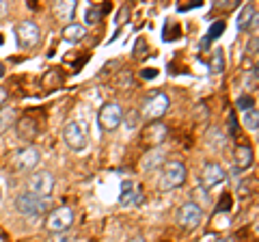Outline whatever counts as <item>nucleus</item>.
I'll return each mask as SVG.
<instances>
[{
	"label": "nucleus",
	"instance_id": "nucleus-24",
	"mask_svg": "<svg viewBox=\"0 0 259 242\" xmlns=\"http://www.w3.org/2000/svg\"><path fill=\"white\" fill-rule=\"evenodd\" d=\"M244 126H246V130L257 132V128H259V110L257 108H250L244 112Z\"/></svg>",
	"mask_w": 259,
	"mask_h": 242
},
{
	"label": "nucleus",
	"instance_id": "nucleus-28",
	"mask_svg": "<svg viewBox=\"0 0 259 242\" xmlns=\"http://www.w3.org/2000/svg\"><path fill=\"white\" fill-rule=\"evenodd\" d=\"M139 121H141L139 112H127V117H125V128H127V130H136V128H139Z\"/></svg>",
	"mask_w": 259,
	"mask_h": 242
},
{
	"label": "nucleus",
	"instance_id": "nucleus-19",
	"mask_svg": "<svg viewBox=\"0 0 259 242\" xmlns=\"http://www.w3.org/2000/svg\"><path fill=\"white\" fill-rule=\"evenodd\" d=\"M13 124H15V108L0 106V134H5Z\"/></svg>",
	"mask_w": 259,
	"mask_h": 242
},
{
	"label": "nucleus",
	"instance_id": "nucleus-26",
	"mask_svg": "<svg viewBox=\"0 0 259 242\" xmlns=\"http://www.w3.org/2000/svg\"><path fill=\"white\" fill-rule=\"evenodd\" d=\"M236 108L242 110V112H246L250 108H255V100L250 98V95H240V98L236 100Z\"/></svg>",
	"mask_w": 259,
	"mask_h": 242
},
{
	"label": "nucleus",
	"instance_id": "nucleus-23",
	"mask_svg": "<svg viewBox=\"0 0 259 242\" xmlns=\"http://www.w3.org/2000/svg\"><path fill=\"white\" fill-rule=\"evenodd\" d=\"M162 35H164L166 42H173V39H177V37L182 35V26H180L177 22L168 20V22L164 24V30H162Z\"/></svg>",
	"mask_w": 259,
	"mask_h": 242
},
{
	"label": "nucleus",
	"instance_id": "nucleus-6",
	"mask_svg": "<svg viewBox=\"0 0 259 242\" xmlns=\"http://www.w3.org/2000/svg\"><path fill=\"white\" fill-rule=\"evenodd\" d=\"M121 121H123V110H121V106L117 102H106L100 108V112H97V124H100V128L104 132L117 130Z\"/></svg>",
	"mask_w": 259,
	"mask_h": 242
},
{
	"label": "nucleus",
	"instance_id": "nucleus-12",
	"mask_svg": "<svg viewBox=\"0 0 259 242\" xmlns=\"http://www.w3.org/2000/svg\"><path fill=\"white\" fill-rule=\"evenodd\" d=\"M166 134H168V128L166 124H160V121H151L147 124V128L143 130V141L149 143V145H162L166 141Z\"/></svg>",
	"mask_w": 259,
	"mask_h": 242
},
{
	"label": "nucleus",
	"instance_id": "nucleus-39",
	"mask_svg": "<svg viewBox=\"0 0 259 242\" xmlns=\"http://www.w3.org/2000/svg\"><path fill=\"white\" fill-rule=\"evenodd\" d=\"M0 46H3V35H0Z\"/></svg>",
	"mask_w": 259,
	"mask_h": 242
},
{
	"label": "nucleus",
	"instance_id": "nucleus-14",
	"mask_svg": "<svg viewBox=\"0 0 259 242\" xmlns=\"http://www.w3.org/2000/svg\"><path fill=\"white\" fill-rule=\"evenodd\" d=\"M238 30H250L257 26V7L253 3H248L242 7V11L238 15Z\"/></svg>",
	"mask_w": 259,
	"mask_h": 242
},
{
	"label": "nucleus",
	"instance_id": "nucleus-25",
	"mask_svg": "<svg viewBox=\"0 0 259 242\" xmlns=\"http://www.w3.org/2000/svg\"><path fill=\"white\" fill-rule=\"evenodd\" d=\"M102 9L100 7H95V5H91V7H87V11H84V20H87V24H97L102 20Z\"/></svg>",
	"mask_w": 259,
	"mask_h": 242
},
{
	"label": "nucleus",
	"instance_id": "nucleus-13",
	"mask_svg": "<svg viewBox=\"0 0 259 242\" xmlns=\"http://www.w3.org/2000/svg\"><path fill=\"white\" fill-rule=\"evenodd\" d=\"M255 163V154L253 149L248 147V145H238L236 151H233V165H236V169H240V171H246V169H250Z\"/></svg>",
	"mask_w": 259,
	"mask_h": 242
},
{
	"label": "nucleus",
	"instance_id": "nucleus-17",
	"mask_svg": "<svg viewBox=\"0 0 259 242\" xmlns=\"http://www.w3.org/2000/svg\"><path fill=\"white\" fill-rule=\"evenodd\" d=\"M84 37H87V28L82 26V24H78V22H71V24H67V26L63 28V39L65 42L76 44V42H82Z\"/></svg>",
	"mask_w": 259,
	"mask_h": 242
},
{
	"label": "nucleus",
	"instance_id": "nucleus-11",
	"mask_svg": "<svg viewBox=\"0 0 259 242\" xmlns=\"http://www.w3.org/2000/svg\"><path fill=\"white\" fill-rule=\"evenodd\" d=\"M39 160H41V151L32 147V145H26V147L15 154V167L20 171H30V169H35L39 165Z\"/></svg>",
	"mask_w": 259,
	"mask_h": 242
},
{
	"label": "nucleus",
	"instance_id": "nucleus-34",
	"mask_svg": "<svg viewBox=\"0 0 259 242\" xmlns=\"http://www.w3.org/2000/svg\"><path fill=\"white\" fill-rule=\"evenodd\" d=\"M125 242H147V240H145L143 236H136V238H130V240H125Z\"/></svg>",
	"mask_w": 259,
	"mask_h": 242
},
{
	"label": "nucleus",
	"instance_id": "nucleus-38",
	"mask_svg": "<svg viewBox=\"0 0 259 242\" xmlns=\"http://www.w3.org/2000/svg\"><path fill=\"white\" fill-rule=\"evenodd\" d=\"M216 242H236L233 238H221V240H216Z\"/></svg>",
	"mask_w": 259,
	"mask_h": 242
},
{
	"label": "nucleus",
	"instance_id": "nucleus-31",
	"mask_svg": "<svg viewBox=\"0 0 259 242\" xmlns=\"http://www.w3.org/2000/svg\"><path fill=\"white\" fill-rule=\"evenodd\" d=\"M141 76L145 80H153V78H158V69L156 67H145V69H141Z\"/></svg>",
	"mask_w": 259,
	"mask_h": 242
},
{
	"label": "nucleus",
	"instance_id": "nucleus-27",
	"mask_svg": "<svg viewBox=\"0 0 259 242\" xmlns=\"http://www.w3.org/2000/svg\"><path fill=\"white\" fill-rule=\"evenodd\" d=\"M147 50H149V48H147V42H145L143 37L136 39V46H134V56H136V59H143V56L147 54Z\"/></svg>",
	"mask_w": 259,
	"mask_h": 242
},
{
	"label": "nucleus",
	"instance_id": "nucleus-21",
	"mask_svg": "<svg viewBox=\"0 0 259 242\" xmlns=\"http://www.w3.org/2000/svg\"><path fill=\"white\" fill-rule=\"evenodd\" d=\"M35 134H37V124L32 119H22L18 124V136H20V139L30 141Z\"/></svg>",
	"mask_w": 259,
	"mask_h": 242
},
{
	"label": "nucleus",
	"instance_id": "nucleus-32",
	"mask_svg": "<svg viewBox=\"0 0 259 242\" xmlns=\"http://www.w3.org/2000/svg\"><path fill=\"white\" fill-rule=\"evenodd\" d=\"M229 134H236V130H238V119H236V115H229Z\"/></svg>",
	"mask_w": 259,
	"mask_h": 242
},
{
	"label": "nucleus",
	"instance_id": "nucleus-20",
	"mask_svg": "<svg viewBox=\"0 0 259 242\" xmlns=\"http://www.w3.org/2000/svg\"><path fill=\"white\" fill-rule=\"evenodd\" d=\"M74 11H76V3L74 0H67V3H56L54 5V15L59 20H71V15H74Z\"/></svg>",
	"mask_w": 259,
	"mask_h": 242
},
{
	"label": "nucleus",
	"instance_id": "nucleus-30",
	"mask_svg": "<svg viewBox=\"0 0 259 242\" xmlns=\"http://www.w3.org/2000/svg\"><path fill=\"white\" fill-rule=\"evenodd\" d=\"M201 5H203V3H201V0H192V3H188V5H177V11H180V13H186V11L199 9Z\"/></svg>",
	"mask_w": 259,
	"mask_h": 242
},
{
	"label": "nucleus",
	"instance_id": "nucleus-9",
	"mask_svg": "<svg viewBox=\"0 0 259 242\" xmlns=\"http://www.w3.org/2000/svg\"><path fill=\"white\" fill-rule=\"evenodd\" d=\"M203 219V208L194 201H186V204L177 210V221H180L182 227L186 229H194Z\"/></svg>",
	"mask_w": 259,
	"mask_h": 242
},
{
	"label": "nucleus",
	"instance_id": "nucleus-1",
	"mask_svg": "<svg viewBox=\"0 0 259 242\" xmlns=\"http://www.w3.org/2000/svg\"><path fill=\"white\" fill-rule=\"evenodd\" d=\"M171 108V98L164 91H153L147 100L143 102V110L139 112L141 119L147 121H160L166 115V110Z\"/></svg>",
	"mask_w": 259,
	"mask_h": 242
},
{
	"label": "nucleus",
	"instance_id": "nucleus-29",
	"mask_svg": "<svg viewBox=\"0 0 259 242\" xmlns=\"http://www.w3.org/2000/svg\"><path fill=\"white\" fill-rule=\"evenodd\" d=\"M229 206H231V195H229V192H225V195L221 197V201H218L216 210H218V212H227V210H229Z\"/></svg>",
	"mask_w": 259,
	"mask_h": 242
},
{
	"label": "nucleus",
	"instance_id": "nucleus-22",
	"mask_svg": "<svg viewBox=\"0 0 259 242\" xmlns=\"http://www.w3.org/2000/svg\"><path fill=\"white\" fill-rule=\"evenodd\" d=\"M209 71H212V74H223L225 71V52H223V48H216L214 50L212 59H209Z\"/></svg>",
	"mask_w": 259,
	"mask_h": 242
},
{
	"label": "nucleus",
	"instance_id": "nucleus-36",
	"mask_svg": "<svg viewBox=\"0 0 259 242\" xmlns=\"http://www.w3.org/2000/svg\"><path fill=\"white\" fill-rule=\"evenodd\" d=\"M7 13V3H0V18Z\"/></svg>",
	"mask_w": 259,
	"mask_h": 242
},
{
	"label": "nucleus",
	"instance_id": "nucleus-40",
	"mask_svg": "<svg viewBox=\"0 0 259 242\" xmlns=\"http://www.w3.org/2000/svg\"><path fill=\"white\" fill-rule=\"evenodd\" d=\"M0 199H3V188H0Z\"/></svg>",
	"mask_w": 259,
	"mask_h": 242
},
{
	"label": "nucleus",
	"instance_id": "nucleus-3",
	"mask_svg": "<svg viewBox=\"0 0 259 242\" xmlns=\"http://www.w3.org/2000/svg\"><path fill=\"white\" fill-rule=\"evenodd\" d=\"M74 225V210H71L69 206H59V208H54L50 216H48V221H46V229L50 231V233H65V231H69V227Z\"/></svg>",
	"mask_w": 259,
	"mask_h": 242
},
{
	"label": "nucleus",
	"instance_id": "nucleus-18",
	"mask_svg": "<svg viewBox=\"0 0 259 242\" xmlns=\"http://www.w3.org/2000/svg\"><path fill=\"white\" fill-rule=\"evenodd\" d=\"M225 22L223 20H218V22H214L212 26H209V30L205 33V37H203V42H201V50H205V48H209V44L212 42H216L218 37H221L223 33H225Z\"/></svg>",
	"mask_w": 259,
	"mask_h": 242
},
{
	"label": "nucleus",
	"instance_id": "nucleus-37",
	"mask_svg": "<svg viewBox=\"0 0 259 242\" xmlns=\"http://www.w3.org/2000/svg\"><path fill=\"white\" fill-rule=\"evenodd\" d=\"M3 78H5V63L0 61V80H3Z\"/></svg>",
	"mask_w": 259,
	"mask_h": 242
},
{
	"label": "nucleus",
	"instance_id": "nucleus-15",
	"mask_svg": "<svg viewBox=\"0 0 259 242\" xmlns=\"http://www.w3.org/2000/svg\"><path fill=\"white\" fill-rule=\"evenodd\" d=\"M141 199H143V195L136 190L132 180H123V182H121V197H119L121 206H136Z\"/></svg>",
	"mask_w": 259,
	"mask_h": 242
},
{
	"label": "nucleus",
	"instance_id": "nucleus-7",
	"mask_svg": "<svg viewBox=\"0 0 259 242\" xmlns=\"http://www.w3.org/2000/svg\"><path fill=\"white\" fill-rule=\"evenodd\" d=\"M54 190V175L50 171H37L28 177V192L39 199H48Z\"/></svg>",
	"mask_w": 259,
	"mask_h": 242
},
{
	"label": "nucleus",
	"instance_id": "nucleus-2",
	"mask_svg": "<svg viewBox=\"0 0 259 242\" xmlns=\"http://www.w3.org/2000/svg\"><path fill=\"white\" fill-rule=\"evenodd\" d=\"M186 175H188V171H186L184 163H180V160H168L164 165V171H162V177H160V190L168 192V190L184 186Z\"/></svg>",
	"mask_w": 259,
	"mask_h": 242
},
{
	"label": "nucleus",
	"instance_id": "nucleus-35",
	"mask_svg": "<svg viewBox=\"0 0 259 242\" xmlns=\"http://www.w3.org/2000/svg\"><path fill=\"white\" fill-rule=\"evenodd\" d=\"M7 100V91H5V89L3 87H0V104H3Z\"/></svg>",
	"mask_w": 259,
	"mask_h": 242
},
{
	"label": "nucleus",
	"instance_id": "nucleus-33",
	"mask_svg": "<svg viewBox=\"0 0 259 242\" xmlns=\"http://www.w3.org/2000/svg\"><path fill=\"white\" fill-rule=\"evenodd\" d=\"M130 13V7H123V9L119 11V15H117V26H121V24L125 22V15Z\"/></svg>",
	"mask_w": 259,
	"mask_h": 242
},
{
	"label": "nucleus",
	"instance_id": "nucleus-8",
	"mask_svg": "<svg viewBox=\"0 0 259 242\" xmlns=\"http://www.w3.org/2000/svg\"><path fill=\"white\" fill-rule=\"evenodd\" d=\"M15 37H18V46L20 48H35L39 44V39H41V30L35 22L30 20H24L20 22L18 26H15Z\"/></svg>",
	"mask_w": 259,
	"mask_h": 242
},
{
	"label": "nucleus",
	"instance_id": "nucleus-10",
	"mask_svg": "<svg viewBox=\"0 0 259 242\" xmlns=\"http://www.w3.org/2000/svg\"><path fill=\"white\" fill-rule=\"evenodd\" d=\"M199 180H201V186L203 188H214V186H218V184H223L227 180V173L218 163H207L203 167V171H201Z\"/></svg>",
	"mask_w": 259,
	"mask_h": 242
},
{
	"label": "nucleus",
	"instance_id": "nucleus-4",
	"mask_svg": "<svg viewBox=\"0 0 259 242\" xmlns=\"http://www.w3.org/2000/svg\"><path fill=\"white\" fill-rule=\"evenodd\" d=\"M63 141L71 151H84L89 145L87 130L80 121H67L63 128Z\"/></svg>",
	"mask_w": 259,
	"mask_h": 242
},
{
	"label": "nucleus",
	"instance_id": "nucleus-5",
	"mask_svg": "<svg viewBox=\"0 0 259 242\" xmlns=\"http://www.w3.org/2000/svg\"><path fill=\"white\" fill-rule=\"evenodd\" d=\"M15 210H18L22 216H39L48 210V199H39L32 195V192L24 190L18 195V199H15Z\"/></svg>",
	"mask_w": 259,
	"mask_h": 242
},
{
	"label": "nucleus",
	"instance_id": "nucleus-16",
	"mask_svg": "<svg viewBox=\"0 0 259 242\" xmlns=\"http://www.w3.org/2000/svg\"><path fill=\"white\" fill-rule=\"evenodd\" d=\"M162 163H164V149H162V147H153L151 151H147V154L143 156L141 167L145 169V171H151V169L160 167Z\"/></svg>",
	"mask_w": 259,
	"mask_h": 242
}]
</instances>
